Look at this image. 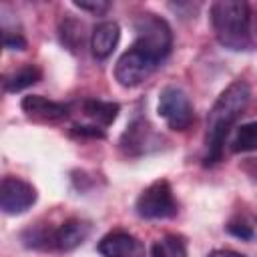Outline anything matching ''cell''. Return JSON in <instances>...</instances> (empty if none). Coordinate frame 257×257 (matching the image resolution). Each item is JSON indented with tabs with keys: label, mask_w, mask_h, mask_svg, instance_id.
Instances as JSON below:
<instances>
[{
	"label": "cell",
	"mask_w": 257,
	"mask_h": 257,
	"mask_svg": "<svg viewBox=\"0 0 257 257\" xmlns=\"http://www.w3.org/2000/svg\"><path fill=\"white\" fill-rule=\"evenodd\" d=\"M157 66H159L157 60H153L149 54H145L137 46H131L118 56L114 64V78L118 80L120 86L133 88L145 82L157 70Z\"/></svg>",
	"instance_id": "cell-6"
},
{
	"label": "cell",
	"mask_w": 257,
	"mask_h": 257,
	"mask_svg": "<svg viewBox=\"0 0 257 257\" xmlns=\"http://www.w3.org/2000/svg\"><path fill=\"white\" fill-rule=\"evenodd\" d=\"M157 143H159V137L155 135V131L151 128V124L145 118H141V116H137L126 126V131L120 137V147L131 157H137V155L147 153L149 147L151 145H157Z\"/></svg>",
	"instance_id": "cell-10"
},
{
	"label": "cell",
	"mask_w": 257,
	"mask_h": 257,
	"mask_svg": "<svg viewBox=\"0 0 257 257\" xmlns=\"http://www.w3.org/2000/svg\"><path fill=\"white\" fill-rule=\"evenodd\" d=\"M135 32H137V36H135L133 46H137L139 50L149 54L159 64L171 54L173 32L165 18H161L153 12H145L135 20Z\"/></svg>",
	"instance_id": "cell-3"
},
{
	"label": "cell",
	"mask_w": 257,
	"mask_h": 257,
	"mask_svg": "<svg viewBox=\"0 0 257 257\" xmlns=\"http://www.w3.org/2000/svg\"><path fill=\"white\" fill-rule=\"evenodd\" d=\"M227 231L241 241H257V217L251 213H237L229 219Z\"/></svg>",
	"instance_id": "cell-15"
},
{
	"label": "cell",
	"mask_w": 257,
	"mask_h": 257,
	"mask_svg": "<svg viewBox=\"0 0 257 257\" xmlns=\"http://www.w3.org/2000/svg\"><path fill=\"white\" fill-rule=\"evenodd\" d=\"M60 42L68 50H76L82 44V24L68 18L60 24Z\"/></svg>",
	"instance_id": "cell-18"
},
{
	"label": "cell",
	"mask_w": 257,
	"mask_h": 257,
	"mask_svg": "<svg viewBox=\"0 0 257 257\" xmlns=\"http://www.w3.org/2000/svg\"><path fill=\"white\" fill-rule=\"evenodd\" d=\"M36 189L18 177H4L0 183V207L6 215L26 213L36 203Z\"/></svg>",
	"instance_id": "cell-7"
},
{
	"label": "cell",
	"mask_w": 257,
	"mask_h": 257,
	"mask_svg": "<svg viewBox=\"0 0 257 257\" xmlns=\"http://www.w3.org/2000/svg\"><path fill=\"white\" fill-rule=\"evenodd\" d=\"M251 100V88L245 80H233L215 100L207 114V135H205V165H215L223 157L225 141L243 114Z\"/></svg>",
	"instance_id": "cell-1"
},
{
	"label": "cell",
	"mask_w": 257,
	"mask_h": 257,
	"mask_svg": "<svg viewBox=\"0 0 257 257\" xmlns=\"http://www.w3.org/2000/svg\"><path fill=\"white\" fill-rule=\"evenodd\" d=\"M74 6L80 8V10H84V12L102 16L104 12H108L110 2H106V0H80V2H74Z\"/></svg>",
	"instance_id": "cell-19"
},
{
	"label": "cell",
	"mask_w": 257,
	"mask_h": 257,
	"mask_svg": "<svg viewBox=\"0 0 257 257\" xmlns=\"http://www.w3.org/2000/svg\"><path fill=\"white\" fill-rule=\"evenodd\" d=\"M159 114L173 131H187L193 124L195 112L189 96L179 86H165L159 94Z\"/></svg>",
	"instance_id": "cell-5"
},
{
	"label": "cell",
	"mask_w": 257,
	"mask_h": 257,
	"mask_svg": "<svg viewBox=\"0 0 257 257\" xmlns=\"http://www.w3.org/2000/svg\"><path fill=\"white\" fill-rule=\"evenodd\" d=\"M153 257H187V245L177 235H167L153 245Z\"/></svg>",
	"instance_id": "cell-17"
},
{
	"label": "cell",
	"mask_w": 257,
	"mask_h": 257,
	"mask_svg": "<svg viewBox=\"0 0 257 257\" xmlns=\"http://www.w3.org/2000/svg\"><path fill=\"white\" fill-rule=\"evenodd\" d=\"M40 76H42V72H40L38 66L24 64L18 70H12V72L4 74L2 84H4V90L6 92H18V90H24V88L36 84L40 80Z\"/></svg>",
	"instance_id": "cell-14"
},
{
	"label": "cell",
	"mask_w": 257,
	"mask_h": 257,
	"mask_svg": "<svg viewBox=\"0 0 257 257\" xmlns=\"http://www.w3.org/2000/svg\"><path fill=\"white\" fill-rule=\"evenodd\" d=\"M90 233V223L78 217L66 219L60 227L50 229V245L48 249H56V251H72L78 245L84 243V239Z\"/></svg>",
	"instance_id": "cell-8"
},
{
	"label": "cell",
	"mask_w": 257,
	"mask_h": 257,
	"mask_svg": "<svg viewBox=\"0 0 257 257\" xmlns=\"http://www.w3.org/2000/svg\"><path fill=\"white\" fill-rule=\"evenodd\" d=\"M20 106L30 118L40 120V122H56V120H62V118L68 116V106L66 104L56 102V100H48L46 96H40V94L24 96Z\"/></svg>",
	"instance_id": "cell-11"
},
{
	"label": "cell",
	"mask_w": 257,
	"mask_h": 257,
	"mask_svg": "<svg viewBox=\"0 0 257 257\" xmlns=\"http://www.w3.org/2000/svg\"><path fill=\"white\" fill-rule=\"evenodd\" d=\"M4 46L8 50H24L26 48V40L16 30H4Z\"/></svg>",
	"instance_id": "cell-20"
},
{
	"label": "cell",
	"mask_w": 257,
	"mask_h": 257,
	"mask_svg": "<svg viewBox=\"0 0 257 257\" xmlns=\"http://www.w3.org/2000/svg\"><path fill=\"white\" fill-rule=\"evenodd\" d=\"M217 40L229 50H249L253 38V14L245 0H217L209 8Z\"/></svg>",
	"instance_id": "cell-2"
},
{
	"label": "cell",
	"mask_w": 257,
	"mask_h": 257,
	"mask_svg": "<svg viewBox=\"0 0 257 257\" xmlns=\"http://www.w3.org/2000/svg\"><path fill=\"white\" fill-rule=\"evenodd\" d=\"M135 209L137 215L143 219H171L177 215L179 205L175 201L169 181L157 179L139 195Z\"/></svg>",
	"instance_id": "cell-4"
},
{
	"label": "cell",
	"mask_w": 257,
	"mask_h": 257,
	"mask_svg": "<svg viewBox=\"0 0 257 257\" xmlns=\"http://www.w3.org/2000/svg\"><path fill=\"white\" fill-rule=\"evenodd\" d=\"M102 257H147L145 245L126 231H110L98 241Z\"/></svg>",
	"instance_id": "cell-9"
},
{
	"label": "cell",
	"mask_w": 257,
	"mask_h": 257,
	"mask_svg": "<svg viewBox=\"0 0 257 257\" xmlns=\"http://www.w3.org/2000/svg\"><path fill=\"white\" fill-rule=\"evenodd\" d=\"M120 38V28L112 20L98 22L90 32V50L96 58H108L116 48Z\"/></svg>",
	"instance_id": "cell-12"
},
{
	"label": "cell",
	"mask_w": 257,
	"mask_h": 257,
	"mask_svg": "<svg viewBox=\"0 0 257 257\" xmlns=\"http://www.w3.org/2000/svg\"><path fill=\"white\" fill-rule=\"evenodd\" d=\"M247 171L251 173V177H255V179H257V159H251V163L247 165Z\"/></svg>",
	"instance_id": "cell-22"
},
{
	"label": "cell",
	"mask_w": 257,
	"mask_h": 257,
	"mask_svg": "<svg viewBox=\"0 0 257 257\" xmlns=\"http://www.w3.org/2000/svg\"><path fill=\"white\" fill-rule=\"evenodd\" d=\"M207 257H245V255L239 251H233V249H213Z\"/></svg>",
	"instance_id": "cell-21"
},
{
	"label": "cell",
	"mask_w": 257,
	"mask_h": 257,
	"mask_svg": "<svg viewBox=\"0 0 257 257\" xmlns=\"http://www.w3.org/2000/svg\"><path fill=\"white\" fill-rule=\"evenodd\" d=\"M82 112H84V116L90 120V124H94V126H98V128H102L104 131V126H108L114 118H116V114H118V104L116 102H106V100H94V98H90V100H84L82 102Z\"/></svg>",
	"instance_id": "cell-13"
},
{
	"label": "cell",
	"mask_w": 257,
	"mask_h": 257,
	"mask_svg": "<svg viewBox=\"0 0 257 257\" xmlns=\"http://www.w3.org/2000/svg\"><path fill=\"white\" fill-rule=\"evenodd\" d=\"M231 151L233 153H253L257 151V120L245 122L235 128V135L231 139Z\"/></svg>",
	"instance_id": "cell-16"
}]
</instances>
